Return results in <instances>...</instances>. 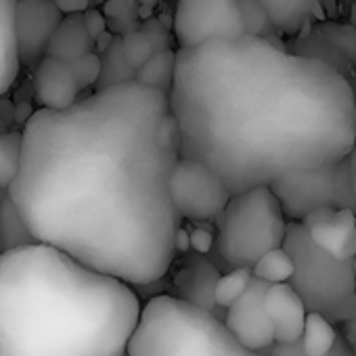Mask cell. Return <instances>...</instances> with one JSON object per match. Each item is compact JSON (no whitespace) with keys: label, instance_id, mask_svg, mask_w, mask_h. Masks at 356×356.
I'll list each match as a JSON object with an SVG mask.
<instances>
[{"label":"cell","instance_id":"cell-41","mask_svg":"<svg viewBox=\"0 0 356 356\" xmlns=\"http://www.w3.org/2000/svg\"><path fill=\"white\" fill-rule=\"evenodd\" d=\"M122 356H128V354H122Z\"/></svg>","mask_w":356,"mask_h":356},{"label":"cell","instance_id":"cell-20","mask_svg":"<svg viewBox=\"0 0 356 356\" xmlns=\"http://www.w3.org/2000/svg\"><path fill=\"white\" fill-rule=\"evenodd\" d=\"M99 55H101V78L95 90H107L113 86L136 82V70L128 63L124 55L122 36H115L113 42Z\"/></svg>","mask_w":356,"mask_h":356},{"label":"cell","instance_id":"cell-18","mask_svg":"<svg viewBox=\"0 0 356 356\" xmlns=\"http://www.w3.org/2000/svg\"><path fill=\"white\" fill-rule=\"evenodd\" d=\"M258 3L268 13L275 30L296 34L314 15L321 0H258Z\"/></svg>","mask_w":356,"mask_h":356},{"label":"cell","instance_id":"cell-19","mask_svg":"<svg viewBox=\"0 0 356 356\" xmlns=\"http://www.w3.org/2000/svg\"><path fill=\"white\" fill-rule=\"evenodd\" d=\"M36 243L38 241L34 233L30 231L26 218L22 216L19 208L7 195L0 202V256L28 248V245H36Z\"/></svg>","mask_w":356,"mask_h":356},{"label":"cell","instance_id":"cell-2","mask_svg":"<svg viewBox=\"0 0 356 356\" xmlns=\"http://www.w3.org/2000/svg\"><path fill=\"white\" fill-rule=\"evenodd\" d=\"M181 157L212 168L233 195L337 163L356 143V95L329 61L241 36L176 49L168 97Z\"/></svg>","mask_w":356,"mask_h":356},{"label":"cell","instance_id":"cell-9","mask_svg":"<svg viewBox=\"0 0 356 356\" xmlns=\"http://www.w3.org/2000/svg\"><path fill=\"white\" fill-rule=\"evenodd\" d=\"M172 32L178 49L241 38L245 30L239 0H176Z\"/></svg>","mask_w":356,"mask_h":356},{"label":"cell","instance_id":"cell-39","mask_svg":"<svg viewBox=\"0 0 356 356\" xmlns=\"http://www.w3.org/2000/svg\"><path fill=\"white\" fill-rule=\"evenodd\" d=\"M252 356H268V352H252Z\"/></svg>","mask_w":356,"mask_h":356},{"label":"cell","instance_id":"cell-5","mask_svg":"<svg viewBox=\"0 0 356 356\" xmlns=\"http://www.w3.org/2000/svg\"><path fill=\"white\" fill-rule=\"evenodd\" d=\"M214 222L216 239L210 258L222 273L254 268L262 256L283 248L289 227L270 187H256L233 195Z\"/></svg>","mask_w":356,"mask_h":356},{"label":"cell","instance_id":"cell-17","mask_svg":"<svg viewBox=\"0 0 356 356\" xmlns=\"http://www.w3.org/2000/svg\"><path fill=\"white\" fill-rule=\"evenodd\" d=\"M97 53V42L90 38L84 17L82 15H70L63 17L61 26L57 28L51 44H49V57L61 59L65 63H74L84 55Z\"/></svg>","mask_w":356,"mask_h":356},{"label":"cell","instance_id":"cell-22","mask_svg":"<svg viewBox=\"0 0 356 356\" xmlns=\"http://www.w3.org/2000/svg\"><path fill=\"white\" fill-rule=\"evenodd\" d=\"M337 337H339L337 325H333L331 321H327L325 316H321L316 312H308L306 325H304V335L300 339L302 350L308 356L329 354L333 350V346L337 343Z\"/></svg>","mask_w":356,"mask_h":356},{"label":"cell","instance_id":"cell-26","mask_svg":"<svg viewBox=\"0 0 356 356\" xmlns=\"http://www.w3.org/2000/svg\"><path fill=\"white\" fill-rule=\"evenodd\" d=\"M239 9H241V22H243L245 36L270 40V32L275 30V26L258 0H239Z\"/></svg>","mask_w":356,"mask_h":356},{"label":"cell","instance_id":"cell-25","mask_svg":"<svg viewBox=\"0 0 356 356\" xmlns=\"http://www.w3.org/2000/svg\"><path fill=\"white\" fill-rule=\"evenodd\" d=\"M254 281V270L252 268H235L229 273H222L218 285H216V306L220 310L231 308L250 287V283Z\"/></svg>","mask_w":356,"mask_h":356},{"label":"cell","instance_id":"cell-38","mask_svg":"<svg viewBox=\"0 0 356 356\" xmlns=\"http://www.w3.org/2000/svg\"><path fill=\"white\" fill-rule=\"evenodd\" d=\"M9 132V124L3 120V115H0V136H3V134H7Z\"/></svg>","mask_w":356,"mask_h":356},{"label":"cell","instance_id":"cell-6","mask_svg":"<svg viewBox=\"0 0 356 356\" xmlns=\"http://www.w3.org/2000/svg\"><path fill=\"white\" fill-rule=\"evenodd\" d=\"M283 248L293 260L289 285L298 291L308 312H316L333 325H341L354 316V262H339L316 248L302 222H289Z\"/></svg>","mask_w":356,"mask_h":356},{"label":"cell","instance_id":"cell-29","mask_svg":"<svg viewBox=\"0 0 356 356\" xmlns=\"http://www.w3.org/2000/svg\"><path fill=\"white\" fill-rule=\"evenodd\" d=\"M138 30L149 38V42L155 47L157 53H159V51L172 49V47H170V26L161 24V19L151 17V19H147V22H140Z\"/></svg>","mask_w":356,"mask_h":356},{"label":"cell","instance_id":"cell-13","mask_svg":"<svg viewBox=\"0 0 356 356\" xmlns=\"http://www.w3.org/2000/svg\"><path fill=\"white\" fill-rule=\"evenodd\" d=\"M308 237L316 248L339 262L356 258V212L354 210H318L302 220Z\"/></svg>","mask_w":356,"mask_h":356},{"label":"cell","instance_id":"cell-37","mask_svg":"<svg viewBox=\"0 0 356 356\" xmlns=\"http://www.w3.org/2000/svg\"><path fill=\"white\" fill-rule=\"evenodd\" d=\"M138 7H147V9H153L157 5V0H136Z\"/></svg>","mask_w":356,"mask_h":356},{"label":"cell","instance_id":"cell-28","mask_svg":"<svg viewBox=\"0 0 356 356\" xmlns=\"http://www.w3.org/2000/svg\"><path fill=\"white\" fill-rule=\"evenodd\" d=\"M72 72L76 76V82L80 86V90H88V88H97L99 78H101V55L99 53H90L80 57L78 61L70 63Z\"/></svg>","mask_w":356,"mask_h":356},{"label":"cell","instance_id":"cell-23","mask_svg":"<svg viewBox=\"0 0 356 356\" xmlns=\"http://www.w3.org/2000/svg\"><path fill=\"white\" fill-rule=\"evenodd\" d=\"M24 159V132L9 130L0 136V189H11L17 181Z\"/></svg>","mask_w":356,"mask_h":356},{"label":"cell","instance_id":"cell-31","mask_svg":"<svg viewBox=\"0 0 356 356\" xmlns=\"http://www.w3.org/2000/svg\"><path fill=\"white\" fill-rule=\"evenodd\" d=\"M103 13L107 22H122L126 24L128 15L136 17L138 15V5L136 0H107V5L103 7Z\"/></svg>","mask_w":356,"mask_h":356},{"label":"cell","instance_id":"cell-30","mask_svg":"<svg viewBox=\"0 0 356 356\" xmlns=\"http://www.w3.org/2000/svg\"><path fill=\"white\" fill-rule=\"evenodd\" d=\"M268 356H308L304 350H302V343H293V346H281V343H275L270 350H268ZM325 356H354V352L350 350L348 341L343 339V335L339 333L337 337V343L333 346V350Z\"/></svg>","mask_w":356,"mask_h":356},{"label":"cell","instance_id":"cell-33","mask_svg":"<svg viewBox=\"0 0 356 356\" xmlns=\"http://www.w3.org/2000/svg\"><path fill=\"white\" fill-rule=\"evenodd\" d=\"M214 233L206 231V229H193L189 233V245H191V252H197V254H206L210 256L212 250H214Z\"/></svg>","mask_w":356,"mask_h":356},{"label":"cell","instance_id":"cell-24","mask_svg":"<svg viewBox=\"0 0 356 356\" xmlns=\"http://www.w3.org/2000/svg\"><path fill=\"white\" fill-rule=\"evenodd\" d=\"M252 270H254L256 279H260L268 285L289 283L293 277V260L285 248H279V250H273L270 254L262 256Z\"/></svg>","mask_w":356,"mask_h":356},{"label":"cell","instance_id":"cell-34","mask_svg":"<svg viewBox=\"0 0 356 356\" xmlns=\"http://www.w3.org/2000/svg\"><path fill=\"white\" fill-rule=\"evenodd\" d=\"M55 7L63 13V17L70 15H82L90 9L92 0H53Z\"/></svg>","mask_w":356,"mask_h":356},{"label":"cell","instance_id":"cell-32","mask_svg":"<svg viewBox=\"0 0 356 356\" xmlns=\"http://www.w3.org/2000/svg\"><path fill=\"white\" fill-rule=\"evenodd\" d=\"M82 17H84V26H86V30H88V34H90V38H92L95 42H97L103 34L109 32V22H107L105 13H103L101 9L90 7L86 13H82Z\"/></svg>","mask_w":356,"mask_h":356},{"label":"cell","instance_id":"cell-11","mask_svg":"<svg viewBox=\"0 0 356 356\" xmlns=\"http://www.w3.org/2000/svg\"><path fill=\"white\" fill-rule=\"evenodd\" d=\"M63 22L53 0H19L15 13V36L22 65L36 70L47 57L49 44Z\"/></svg>","mask_w":356,"mask_h":356},{"label":"cell","instance_id":"cell-16","mask_svg":"<svg viewBox=\"0 0 356 356\" xmlns=\"http://www.w3.org/2000/svg\"><path fill=\"white\" fill-rule=\"evenodd\" d=\"M19 0H0V97L7 95L22 72L15 36V13Z\"/></svg>","mask_w":356,"mask_h":356},{"label":"cell","instance_id":"cell-8","mask_svg":"<svg viewBox=\"0 0 356 356\" xmlns=\"http://www.w3.org/2000/svg\"><path fill=\"white\" fill-rule=\"evenodd\" d=\"M172 204L183 220L210 222L229 206L233 193L222 178L202 161L181 157L170 178Z\"/></svg>","mask_w":356,"mask_h":356},{"label":"cell","instance_id":"cell-35","mask_svg":"<svg viewBox=\"0 0 356 356\" xmlns=\"http://www.w3.org/2000/svg\"><path fill=\"white\" fill-rule=\"evenodd\" d=\"M337 329H339V333L343 335V339L348 341L350 350H352L354 356H356V312H354V316H350L346 323L337 325Z\"/></svg>","mask_w":356,"mask_h":356},{"label":"cell","instance_id":"cell-27","mask_svg":"<svg viewBox=\"0 0 356 356\" xmlns=\"http://www.w3.org/2000/svg\"><path fill=\"white\" fill-rule=\"evenodd\" d=\"M122 49H124V55L128 59V63L138 72L157 51L155 47L149 42V38L140 32V30H134V32H128L122 36Z\"/></svg>","mask_w":356,"mask_h":356},{"label":"cell","instance_id":"cell-36","mask_svg":"<svg viewBox=\"0 0 356 356\" xmlns=\"http://www.w3.org/2000/svg\"><path fill=\"white\" fill-rule=\"evenodd\" d=\"M348 168H350V181H352V193H354V210H356V143L352 147V151L346 157Z\"/></svg>","mask_w":356,"mask_h":356},{"label":"cell","instance_id":"cell-15","mask_svg":"<svg viewBox=\"0 0 356 356\" xmlns=\"http://www.w3.org/2000/svg\"><path fill=\"white\" fill-rule=\"evenodd\" d=\"M264 308L275 329V343L293 346L302 339L308 310L289 283L270 285L264 296Z\"/></svg>","mask_w":356,"mask_h":356},{"label":"cell","instance_id":"cell-12","mask_svg":"<svg viewBox=\"0 0 356 356\" xmlns=\"http://www.w3.org/2000/svg\"><path fill=\"white\" fill-rule=\"evenodd\" d=\"M222 277V270L214 264V260L206 254L189 252L181 258L172 275V296L189 302L197 308L218 314L216 306V285ZM220 316V314H218Z\"/></svg>","mask_w":356,"mask_h":356},{"label":"cell","instance_id":"cell-10","mask_svg":"<svg viewBox=\"0 0 356 356\" xmlns=\"http://www.w3.org/2000/svg\"><path fill=\"white\" fill-rule=\"evenodd\" d=\"M268 287V283L254 277L248 291L225 310L227 329L250 352H268L275 346V329L264 308Z\"/></svg>","mask_w":356,"mask_h":356},{"label":"cell","instance_id":"cell-7","mask_svg":"<svg viewBox=\"0 0 356 356\" xmlns=\"http://www.w3.org/2000/svg\"><path fill=\"white\" fill-rule=\"evenodd\" d=\"M289 222H302L318 210H354L348 161L298 170L270 185ZM356 212V210H354Z\"/></svg>","mask_w":356,"mask_h":356},{"label":"cell","instance_id":"cell-3","mask_svg":"<svg viewBox=\"0 0 356 356\" xmlns=\"http://www.w3.org/2000/svg\"><path fill=\"white\" fill-rule=\"evenodd\" d=\"M134 287L36 243L0 256V356H122Z\"/></svg>","mask_w":356,"mask_h":356},{"label":"cell","instance_id":"cell-40","mask_svg":"<svg viewBox=\"0 0 356 356\" xmlns=\"http://www.w3.org/2000/svg\"><path fill=\"white\" fill-rule=\"evenodd\" d=\"M354 275H356V258H354Z\"/></svg>","mask_w":356,"mask_h":356},{"label":"cell","instance_id":"cell-1","mask_svg":"<svg viewBox=\"0 0 356 356\" xmlns=\"http://www.w3.org/2000/svg\"><path fill=\"white\" fill-rule=\"evenodd\" d=\"M9 197L36 241L130 287L159 283L183 227L170 178L181 130L165 95L138 82L65 111L36 109Z\"/></svg>","mask_w":356,"mask_h":356},{"label":"cell","instance_id":"cell-14","mask_svg":"<svg viewBox=\"0 0 356 356\" xmlns=\"http://www.w3.org/2000/svg\"><path fill=\"white\" fill-rule=\"evenodd\" d=\"M80 86L72 72V65L55 59L44 57L34 70V99L38 109L49 111H65L80 101Z\"/></svg>","mask_w":356,"mask_h":356},{"label":"cell","instance_id":"cell-21","mask_svg":"<svg viewBox=\"0 0 356 356\" xmlns=\"http://www.w3.org/2000/svg\"><path fill=\"white\" fill-rule=\"evenodd\" d=\"M176 78V49L159 51L155 53L138 72H136V82L157 90L165 97H170L172 86Z\"/></svg>","mask_w":356,"mask_h":356},{"label":"cell","instance_id":"cell-4","mask_svg":"<svg viewBox=\"0 0 356 356\" xmlns=\"http://www.w3.org/2000/svg\"><path fill=\"white\" fill-rule=\"evenodd\" d=\"M128 356H252L222 316L197 308L172 293H157L143 302Z\"/></svg>","mask_w":356,"mask_h":356}]
</instances>
